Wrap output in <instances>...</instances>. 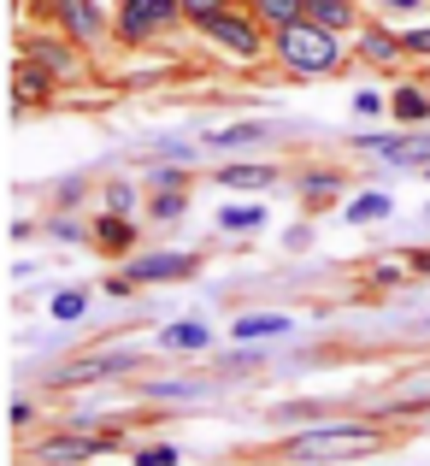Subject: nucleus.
<instances>
[{
  "label": "nucleus",
  "mask_w": 430,
  "mask_h": 466,
  "mask_svg": "<svg viewBox=\"0 0 430 466\" xmlns=\"http://www.w3.org/2000/svg\"><path fill=\"white\" fill-rule=\"evenodd\" d=\"M372 443V431L365 425H325V431H301L295 437V455H313V449H365Z\"/></svg>",
  "instance_id": "3"
},
{
  "label": "nucleus",
  "mask_w": 430,
  "mask_h": 466,
  "mask_svg": "<svg viewBox=\"0 0 430 466\" xmlns=\"http://www.w3.org/2000/svg\"><path fill=\"white\" fill-rule=\"evenodd\" d=\"M106 437H65V443H42V461H65V455H106Z\"/></svg>",
  "instance_id": "7"
},
{
  "label": "nucleus",
  "mask_w": 430,
  "mask_h": 466,
  "mask_svg": "<svg viewBox=\"0 0 430 466\" xmlns=\"http://www.w3.org/2000/svg\"><path fill=\"white\" fill-rule=\"evenodd\" d=\"M83 313V296H77V289H71V296H59L54 301V319H77Z\"/></svg>",
  "instance_id": "20"
},
{
  "label": "nucleus",
  "mask_w": 430,
  "mask_h": 466,
  "mask_svg": "<svg viewBox=\"0 0 430 466\" xmlns=\"http://www.w3.org/2000/svg\"><path fill=\"white\" fill-rule=\"evenodd\" d=\"M260 12L277 18V24H295V18H301V0H260Z\"/></svg>",
  "instance_id": "16"
},
{
  "label": "nucleus",
  "mask_w": 430,
  "mask_h": 466,
  "mask_svg": "<svg viewBox=\"0 0 430 466\" xmlns=\"http://www.w3.org/2000/svg\"><path fill=\"white\" fill-rule=\"evenodd\" d=\"M225 0H183V12H195V18H206V12H218Z\"/></svg>",
  "instance_id": "24"
},
{
  "label": "nucleus",
  "mask_w": 430,
  "mask_h": 466,
  "mask_svg": "<svg viewBox=\"0 0 430 466\" xmlns=\"http://www.w3.org/2000/svg\"><path fill=\"white\" fill-rule=\"evenodd\" d=\"M395 113H401V118H425V113H430V101H425L419 89H401V95H395Z\"/></svg>",
  "instance_id": "15"
},
{
  "label": "nucleus",
  "mask_w": 430,
  "mask_h": 466,
  "mask_svg": "<svg viewBox=\"0 0 430 466\" xmlns=\"http://www.w3.org/2000/svg\"><path fill=\"white\" fill-rule=\"evenodd\" d=\"M289 330V319H277V313H254V319H236V337H284Z\"/></svg>",
  "instance_id": "8"
},
{
  "label": "nucleus",
  "mask_w": 430,
  "mask_h": 466,
  "mask_svg": "<svg viewBox=\"0 0 430 466\" xmlns=\"http://www.w3.org/2000/svg\"><path fill=\"white\" fill-rule=\"evenodd\" d=\"M413 272H430V254H419V260H413Z\"/></svg>",
  "instance_id": "26"
},
{
  "label": "nucleus",
  "mask_w": 430,
  "mask_h": 466,
  "mask_svg": "<svg viewBox=\"0 0 430 466\" xmlns=\"http://www.w3.org/2000/svg\"><path fill=\"white\" fill-rule=\"evenodd\" d=\"M225 183L230 189H260V183H272V171L265 166H225Z\"/></svg>",
  "instance_id": "10"
},
{
  "label": "nucleus",
  "mask_w": 430,
  "mask_h": 466,
  "mask_svg": "<svg viewBox=\"0 0 430 466\" xmlns=\"http://www.w3.org/2000/svg\"><path fill=\"white\" fill-rule=\"evenodd\" d=\"M313 24H325V30H342V24H348V0H313Z\"/></svg>",
  "instance_id": "9"
},
{
  "label": "nucleus",
  "mask_w": 430,
  "mask_h": 466,
  "mask_svg": "<svg viewBox=\"0 0 430 466\" xmlns=\"http://www.w3.org/2000/svg\"><path fill=\"white\" fill-rule=\"evenodd\" d=\"M177 6H183V0H125V30L147 35V30H159V24L177 18Z\"/></svg>",
  "instance_id": "4"
},
{
  "label": "nucleus",
  "mask_w": 430,
  "mask_h": 466,
  "mask_svg": "<svg viewBox=\"0 0 430 466\" xmlns=\"http://www.w3.org/2000/svg\"><path fill=\"white\" fill-rule=\"evenodd\" d=\"M301 189H306V195H336V177H325V171H313V177H306Z\"/></svg>",
  "instance_id": "22"
},
{
  "label": "nucleus",
  "mask_w": 430,
  "mask_h": 466,
  "mask_svg": "<svg viewBox=\"0 0 430 466\" xmlns=\"http://www.w3.org/2000/svg\"><path fill=\"white\" fill-rule=\"evenodd\" d=\"M265 137V125H236V130H213V142L218 148H242V142H260Z\"/></svg>",
  "instance_id": "12"
},
{
  "label": "nucleus",
  "mask_w": 430,
  "mask_h": 466,
  "mask_svg": "<svg viewBox=\"0 0 430 466\" xmlns=\"http://www.w3.org/2000/svg\"><path fill=\"white\" fill-rule=\"evenodd\" d=\"M277 54L289 59L295 71H330L336 66V35L325 30V24H284V35H277Z\"/></svg>",
  "instance_id": "1"
},
{
  "label": "nucleus",
  "mask_w": 430,
  "mask_h": 466,
  "mask_svg": "<svg viewBox=\"0 0 430 466\" xmlns=\"http://www.w3.org/2000/svg\"><path fill=\"white\" fill-rule=\"evenodd\" d=\"M165 342L171 349H206V325H171Z\"/></svg>",
  "instance_id": "13"
},
{
  "label": "nucleus",
  "mask_w": 430,
  "mask_h": 466,
  "mask_svg": "<svg viewBox=\"0 0 430 466\" xmlns=\"http://www.w3.org/2000/svg\"><path fill=\"white\" fill-rule=\"evenodd\" d=\"M171 461H177V449H142L136 455V466H171Z\"/></svg>",
  "instance_id": "21"
},
{
  "label": "nucleus",
  "mask_w": 430,
  "mask_h": 466,
  "mask_svg": "<svg viewBox=\"0 0 430 466\" xmlns=\"http://www.w3.org/2000/svg\"><path fill=\"white\" fill-rule=\"evenodd\" d=\"M218 225H225V230H254V225H260V207H225Z\"/></svg>",
  "instance_id": "14"
},
{
  "label": "nucleus",
  "mask_w": 430,
  "mask_h": 466,
  "mask_svg": "<svg viewBox=\"0 0 430 466\" xmlns=\"http://www.w3.org/2000/svg\"><path fill=\"white\" fill-rule=\"evenodd\" d=\"M154 213H159V218H177V213H183V195H159Z\"/></svg>",
  "instance_id": "23"
},
{
  "label": "nucleus",
  "mask_w": 430,
  "mask_h": 466,
  "mask_svg": "<svg viewBox=\"0 0 430 466\" xmlns=\"http://www.w3.org/2000/svg\"><path fill=\"white\" fill-rule=\"evenodd\" d=\"M401 47H413V54H430V24H419V30L401 35Z\"/></svg>",
  "instance_id": "19"
},
{
  "label": "nucleus",
  "mask_w": 430,
  "mask_h": 466,
  "mask_svg": "<svg viewBox=\"0 0 430 466\" xmlns=\"http://www.w3.org/2000/svg\"><path fill=\"white\" fill-rule=\"evenodd\" d=\"M384 6H389V12H407V6H419V0H384Z\"/></svg>",
  "instance_id": "25"
},
{
  "label": "nucleus",
  "mask_w": 430,
  "mask_h": 466,
  "mask_svg": "<svg viewBox=\"0 0 430 466\" xmlns=\"http://www.w3.org/2000/svg\"><path fill=\"white\" fill-rule=\"evenodd\" d=\"M183 272H195V254H147V260H136V278H183Z\"/></svg>",
  "instance_id": "6"
},
{
  "label": "nucleus",
  "mask_w": 430,
  "mask_h": 466,
  "mask_svg": "<svg viewBox=\"0 0 430 466\" xmlns=\"http://www.w3.org/2000/svg\"><path fill=\"white\" fill-rule=\"evenodd\" d=\"M365 218H389V195H360L348 207V225H365Z\"/></svg>",
  "instance_id": "11"
},
{
  "label": "nucleus",
  "mask_w": 430,
  "mask_h": 466,
  "mask_svg": "<svg viewBox=\"0 0 430 466\" xmlns=\"http://www.w3.org/2000/svg\"><path fill=\"white\" fill-rule=\"evenodd\" d=\"M360 47H365V54H372V59H395V54H401V47L389 42V35H365Z\"/></svg>",
  "instance_id": "18"
},
{
  "label": "nucleus",
  "mask_w": 430,
  "mask_h": 466,
  "mask_svg": "<svg viewBox=\"0 0 430 466\" xmlns=\"http://www.w3.org/2000/svg\"><path fill=\"white\" fill-rule=\"evenodd\" d=\"M59 18H65V30L77 35V42H95V35H101V12H95L89 0H59Z\"/></svg>",
  "instance_id": "5"
},
{
  "label": "nucleus",
  "mask_w": 430,
  "mask_h": 466,
  "mask_svg": "<svg viewBox=\"0 0 430 466\" xmlns=\"http://www.w3.org/2000/svg\"><path fill=\"white\" fill-rule=\"evenodd\" d=\"M201 24H206V35H213V42H225V47H230V54H254V47H260L254 24H248V18H236V12H225V6L206 12Z\"/></svg>",
  "instance_id": "2"
},
{
  "label": "nucleus",
  "mask_w": 430,
  "mask_h": 466,
  "mask_svg": "<svg viewBox=\"0 0 430 466\" xmlns=\"http://www.w3.org/2000/svg\"><path fill=\"white\" fill-rule=\"evenodd\" d=\"M101 242H106V248H125V242H130V225H125V218H101Z\"/></svg>",
  "instance_id": "17"
}]
</instances>
